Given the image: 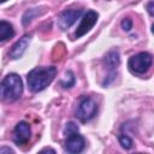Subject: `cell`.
<instances>
[{
  "mask_svg": "<svg viewBox=\"0 0 154 154\" xmlns=\"http://www.w3.org/2000/svg\"><path fill=\"white\" fill-rule=\"evenodd\" d=\"M55 75L57 69L54 66L35 67L28 73V87L32 93H38L53 82Z\"/></svg>",
  "mask_w": 154,
  "mask_h": 154,
  "instance_id": "1",
  "label": "cell"
},
{
  "mask_svg": "<svg viewBox=\"0 0 154 154\" xmlns=\"http://www.w3.org/2000/svg\"><path fill=\"white\" fill-rule=\"evenodd\" d=\"M119 143H120L122 147L125 148V149H130V148L132 147V141H131V138H130L129 136H126V135H120V136H119Z\"/></svg>",
  "mask_w": 154,
  "mask_h": 154,
  "instance_id": "14",
  "label": "cell"
},
{
  "mask_svg": "<svg viewBox=\"0 0 154 154\" xmlns=\"http://www.w3.org/2000/svg\"><path fill=\"white\" fill-rule=\"evenodd\" d=\"M152 31H153V34H154V24H153V26H152Z\"/></svg>",
  "mask_w": 154,
  "mask_h": 154,
  "instance_id": "19",
  "label": "cell"
},
{
  "mask_svg": "<svg viewBox=\"0 0 154 154\" xmlns=\"http://www.w3.org/2000/svg\"><path fill=\"white\" fill-rule=\"evenodd\" d=\"M146 8H147V11H148V13H149L150 16H154V1H149V2L147 4Z\"/></svg>",
  "mask_w": 154,
  "mask_h": 154,
  "instance_id": "16",
  "label": "cell"
},
{
  "mask_svg": "<svg viewBox=\"0 0 154 154\" xmlns=\"http://www.w3.org/2000/svg\"><path fill=\"white\" fill-rule=\"evenodd\" d=\"M122 28H123L125 31H130V29L132 28V22H131V19H129V18L123 19V20H122Z\"/></svg>",
  "mask_w": 154,
  "mask_h": 154,
  "instance_id": "15",
  "label": "cell"
},
{
  "mask_svg": "<svg viewBox=\"0 0 154 154\" xmlns=\"http://www.w3.org/2000/svg\"><path fill=\"white\" fill-rule=\"evenodd\" d=\"M45 152H51V153H55V150H54V149H51V148H45V149H42V150H41V153H45Z\"/></svg>",
  "mask_w": 154,
  "mask_h": 154,
  "instance_id": "18",
  "label": "cell"
},
{
  "mask_svg": "<svg viewBox=\"0 0 154 154\" xmlns=\"http://www.w3.org/2000/svg\"><path fill=\"white\" fill-rule=\"evenodd\" d=\"M105 64H106V67L109 69V70L116 69L119 65V53H118V51L108 52L105 57Z\"/></svg>",
  "mask_w": 154,
  "mask_h": 154,
  "instance_id": "11",
  "label": "cell"
},
{
  "mask_svg": "<svg viewBox=\"0 0 154 154\" xmlns=\"http://www.w3.org/2000/svg\"><path fill=\"white\" fill-rule=\"evenodd\" d=\"M0 1H1V2H5V1H6V0H0Z\"/></svg>",
  "mask_w": 154,
  "mask_h": 154,
  "instance_id": "20",
  "label": "cell"
},
{
  "mask_svg": "<svg viewBox=\"0 0 154 154\" xmlns=\"http://www.w3.org/2000/svg\"><path fill=\"white\" fill-rule=\"evenodd\" d=\"M29 42H30V36H29V35H24L22 38H19V40L12 46V48H11V51H10V53H8V57H10L11 59H19V58L23 55V53L25 52V49H26Z\"/></svg>",
  "mask_w": 154,
  "mask_h": 154,
  "instance_id": "9",
  "label": "cell"
},
{
  "mask_svg": "<svg viewBox=\"0 0 154 154\" xmlns=\"http://www.w3.org/2000/svg\"><path fill=\"white\" fill-rule=\"evenodd\" d=\"M96 111H97V106L95 101L89 96H83L78 102L76 116L81 122L85 123L91 118H94V116L96 114Z\"/></svg>",
  "mask_w": 154,
  "mask_h": 154,
  "instance_id": "4",
  "label": "cell"
},
{
  "mask_svg": "<svg viewBox=\"0 0 154 154\" xmlns=\"http://www.w3.org/2000/svg\"><path fill=\"white\" fill-rule=\"evenodd\" d=\"M84 144L85 142L83 136H81L78 132H75L67 136L65 141V150L69 153H79L83 150Z\"/></svg>",
  "mask_w": 154,
  "mask_h": 154,
  "instance_id": "8",
  "label": "cell"
},
{
  "mask_svg": "<svg viewBox=\"0 0 154 154\" xmlns=\"http://www.w3.org/2000/svg\"><path fill=\"white\" fill-rule=\"evenodd\" d=\"M82 11L81 10H65L64 12L60 13L58 18V25L60 29L66 30L69 29L81 16Z\"/></svg>",
  "mask_w": 154,
  "mask_h": 154,
  "instance_id": "6",
  "label": "cell"
},
{
  "mask_svg": "<svg viewBox=\"0 0 154 154\" xmlns=\"http://www.w3.org/2000/svg\"><path fill=\"white\" fill-rule=\"evenodd\" d=\"M14 36V30H13V26L5 22V20H1L0 22V41L4 42L11 37Z\"/></svg>",
  "mask_w": 154,
  "mask_h": 154,
  "instance_id": "10",
  "label": "cell"
},
{
  "mask_svg": "<svg viewBox=\"0 0 154 154\" xmlns=\"http://www.w3.org/2000/svg\"><path fill=\"white\" fill-rule=\"evenodd\" d=\"M97 17L99 16H97V13L95 11H93V10L87 11V13H84V16H83L79 25L77 26V30L75 32L76 37H81V36L85 35L95 25V23L97 20Z\"/></svg>",
  "mask_w": 154,
  "mask_h": 154,
  "instance_id": "5",
  "label": "cell"
},
{
  "mask_svg": "<svg viewBox=\"0 0 154 154\" xmlns=\"http://www.w3.org/2000/svg\"><path fill=\"white\" fill-rule=\"evenodd\" d=\"M152 63H153L152 55L147 52H141L138 54L132 55L129 59L128 66L132 72L142 75L149 70V67L152 66Z\"/></svg>",
  "mask_w": 154,
  "mask_h": 154,
  "instance_id": "3",
  "label": "cell"
},
{
  "mask_svg": "<svg viewBox=\"0 0 154 154\" xmlns=\"http://www.w3.org/2000/svg\"><path fill=\"white\" fill-rule=\"evenodd\" d=\"M75 132H78V126H77V124L73 123V122H69V123L66 124L65 129H64V134H65L66 136H69V135L75 134Z\"/></svg>",
  "mask_w": 154,
  "mask_h": 154,
  "instance_id": "13",
  "label": "cell"
},
{
  "mask_svg": "<svg viewBox=\"0 0 154 154\" xmlns=\"http://www.w3.org/2000/svg\"><path fill=\"white\" fill-rule=\"evenodd\" d=\"M5 153H13V150H12V149H10V148L2 147V148L0 149V154H5Z\"/></svg>",
  "mask_w": 154,
  "mask_h": 154,
  "instance_id": "17",
  "label": "cell"
},
{
  "mask_svg": "<svg viewBox=\"0 0 154 154\" xmlns=\"http://www.w3.org/2000/svg\"><path fill=\"white\" fill-rule=\"evenodd\" d=\"M23 83L17 73H8L1 82V96L5 101L11 102L20 97Z\"/></svg>",
  "mask_w": 154,
  "mask_h": 154,
  "instance_id": "2",
  "label": "cell"
},
{
  "mask_svg": "<svg viewBox=\"0 0 154 154\" xmlns=\"http://www.w3.org/2000/svg\"><path fill=\"white\" fill-rule=\"evenodd\" d=\"M30 126L26 122H19L13 130V141L19 144H25L30 138Z\"/></svg>",
  "mask_w": 154,
  "mask_h": 154,
  "instance_id": "7",
  "label": "cell"
},
{
  "mask_svg": "<svg viewBox=\"0 0 154 154\" xmlns=\"http://www.w3.org/2000/svg\"><path fill=\"white\" fill-rule=\"evenodd\" d=\"M60 84L64 88H71L75 84V76H73V73L71 71H66L64 78L60 81Z\"/></svg>",
  "mask_w": 154,
  "mask_h": 154,
  "instance_id": "12",
  "label": "cell"
}]
</instances>
